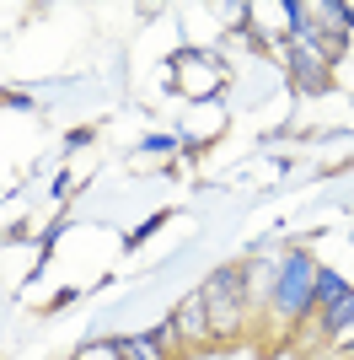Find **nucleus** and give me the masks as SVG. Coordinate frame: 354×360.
Returning <instances> with one entry per match:
<instances>
[{"mask_svg":"<svg viewBox=\"0 0 354 360\" xmlns=\"http://www.w3.org/2000/svg\"><path fill=\"white\" fill-rule=\"evenodd\" d=\"M199 296H204V312H209V333L242 328V280H236V269H221Z\"/></svg>","mask_w":354,"mask_h":360,"instance_id":"nucleus-1","label":"nucleus"},{"mask_svg":"<svg viewBox=\"0 0 354 360\" xmlns=\"http://www.w3.org/2000/svg\"><path fill=\"white\" fill-rule=\"evenodd\" d=\"M317 290V269H311L306 258H290V269H284V285H280V307L284 312H301Z\"/></svg>","mask_w":354,"mask_h":360,"instance_id":"nucleus-2","label":"nucleus"},{"mask_svg":"<svg viewBox=\"0 0 354 360\" xmlns=\"http://www.w3.org/2000/svg\"><path fill=\"white\" fill-rule=\"evenodd\" d=\"M290 65H295V81H301L306 91H322V86H327V60L317 54V49L290 44Z\"/></svg>","mask_w":354,"mask_h":360,"instance_id":"nucleus-3","label":"nucleus"},{"mask_svg":"<svg viewBox=\"0 0 354 360\" xmlns=\"http://www.w3.org/2000/svg\"><path fill=\"white\" fill-rule=\"evenodd\" d=\"M172 328L183 333V339H204V333H209V312H204V296H199V290H193V296L177 307Z\"/></svg>","mask_w":354,"mask_h":360,"instance_id":"nucleus-4","label":"nucleus"},{"mask_svg":"<svg viewBox=\"0 0 354 360\" xmlns=\"http://www.w3.org/2000/svg\"><path fill=\"white\" fill-rule=\"evenodd\" d=\"M118 360H162V333H145V339H124Z\"/></svg>","mask_w":354,"mask_h":360,"instance_id":"nucleus-5","label":"nucleus"},{"mask_svg":"<svg viewBox=\"0 0 354 360\" xmlns=\"http://www.w3.org/2000/svg\"><path fill=\"white\" fill-rule=\"evenodd\" d=\"M327 328H333V339H343V333L354 328V296H339V301H333V312H327Z\"/></svg>","mask_w":354,"mask_h":360,"instance_id":"nucleus-6","label":"nucleus"},{"mask_svg":"<svg viewBox=\"0 0 354 360\" xmlns=\"http://www.w3.org/2000/svg\"><path fill=\"white\" fill-rule=\"evenodd\" d=\"M317 296H322L327 307H333V301H339V296H349V290H343V280H339V274H317Z\"/></svg>","mask_w":354,"mask_h":360,"instance_id":"nucleus-7","label":"nucleus"},{"mask_svg":"<svg viewBox=\"0 0 354 360\" xmlns=\"http://www.w3.org/2000/svg\"><path fill=\"white\" fill-rule=\"evenodd\" d=\"M75 360H118V345H86Z\"/></svg>","mask_w":354,"mask_h":360,"instance_id":"nucleus-8","label":"nucleus"}]
</instances>
